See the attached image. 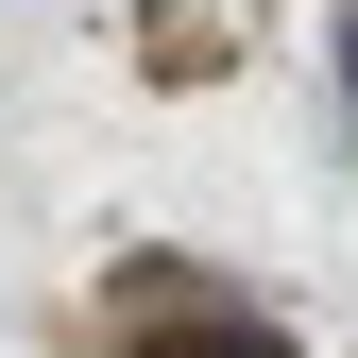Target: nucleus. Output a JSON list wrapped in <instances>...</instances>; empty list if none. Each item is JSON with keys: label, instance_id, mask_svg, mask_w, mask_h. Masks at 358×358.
Wrapping results in <instances>:
<instances>
[{"label": "nucleus", "instance_id": "f257e3e1", "mask_svg": "<svg viewBox=\"0 0 358 358\" xmlns=\"http://www.w3.org/2000/svg\"><path fill=\"white\" fill-rule=\"evenodd\" d=\"M137 358H290V341H273V324H154Z\"/></svg>", "mask_w": 358, "mask_h": 358}, {"label": "nucleus", "instance_id": "f03ea898", "mask_svg": "<svg viewBox=\"0 0 358 358\" xmlns=\"http://www.w3.org/2000/svg\"><path fill=\"white\" fill-rule=\"evenodd\" d=\"M341 137H358V0H341Z\"/></svg>", "mask_w": 358, "mask_h": 358}]
</instances>
